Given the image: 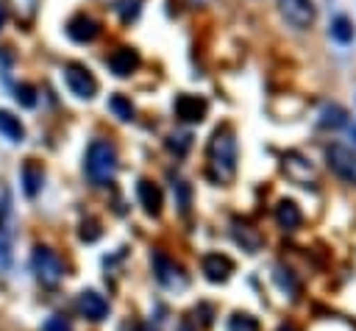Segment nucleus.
<instances>
[{
  "instance_id": "412c9836",
  "label": "nucleus",
  "mask_w": 356,
  "mask_h": 331,
  "mask_svg": "<svg viewBox=\"0 0 356 331\" xmlns=\"http://www.w3.org/2000/svg\"><path fill=\"white\" fill-rule=\"evenodd\" d=\"M142 6H145V0H117V3H114V11H117V17L128 25V22H134V19L142 14Z\"/></svg>"
},
{
  "instance_id": "f03ea898",
  "label": "nucleus",
  "mask_w": 356,
  "mask_h": 331,
  "mask_svg": "<svg viewBox=\"0 0 356 331\" xmlns=\"http://www.w3.org/2000/svg\"><path fill=\"white\" fill-rule=\"evenodd\" d=\"M83 170L95 186H106L117 175V147L108 139H95L86 150Z\"/></svg>"
},
{
  "instance_id": "9b49d317",
  "label": "nucleus",
  "mask_w": 356,
  "mask_h": 331,
  "mask_svg": "<svg viewBox=\"0 0 356 331\" xmlns=\"http://www.w3.org/2000/svg\"><path fill=\"white\" fill-rule=\"evenodd\" d=\"M78 312H81L86 320L97 323V320H103V317L108 314V300H106L100 292H95V289H83V292L78 295Z\"/></svg>"
},
{
  "instance_id": "473e14b6",
  "label": "nucleus",
  "mask_w": 356,
  "mask_h": 331,
  "mask_svg": "<svg viewBox=\"0 0 356 331\" xmlns=\"http://www.w3.org/2000/svg\"><path fill=\"white\" fill-rule=\"evenodd\" d=\"M192 3H203V0H192Z\"/></svg>"
},
{
  "instance_id": "7ed1b4c3",
  "label": "nucleus",
  "mask_w": 356,
  "mask_h": 331,
  "mask_svg": "<svg viewBox=\"0 0 356 331\" xmlns=\"http://www.w3.org/2000/svg\"><path fill=\"white\" fill-rule=\"evenodd\" d=\"M31 270L36 275V281L47 289L58 286L61 278H64V261L56 250H50L47 245H36L33 248V256H31Z\"/></svg>"
},
{
  "instance_id": "2f4dec72",
  "label": "nucleus",
  "mask_w": 356,
  "mask_h": 331,
  "mask_svg": "<svg viewBox=\"0 0 356 331\" xmlns=\"http://www.w3.org/2000/svg\"><path fill=\"white\" fill-rule=\"evenodd\" d=\"M350 131H353V139H356V125H353V128H350Z\"/></svg>"
},
{
  "instance_id": "5701e85b",
  "label": "nucleus",
  "mask_w": 356,
  "mask_h": 331,
  "mask_svg": "<svg viewBox=\"0 0 356 331\" xmlns=\"http://www.w3.org/2000/svg\"><path fill=\"white\" fill-rule=\"evenodd\" d=\"M108 108H111L120 120H125V122L134 120V106H131V100L122 97V95H111V97H108Z\"/></svg>"
},
{
  "instance_id": "f8f14e48",
  "label": "nucleus",
  "mask_w": 356,
  "mask_h": 331,
  "mask_svg": "<svg viewBox=\"0 0 356 331\" xmlns=\"http://www.w3.org/2000/svg\"><path fill=\"white\" fill-rule=\"evenodd\" d=\"M209 111V103L197 95H178L175 97V114L184 120V122H200Z\"/></svg>"
},
{
  "instance_id": "aec40b11",
  "label": "nucleus",
  "mask_w": 356,
  "mask_h": 331,
  "mask_svg": "<svg viewBox=\"0 0 356 331\" xmlns=\"http://www.w3.org/2000/svg\"><path fill=\"white\" fill-rule=\"evenodd\" d=\"M8 6H11L14 17H17L22 25L33 22V17H36V11H39V0H8Z\"/></svg>"
},
{
  "instance_id": "2eb2a0df",
  "label": "nucleus",
  "mask_w": 356,
  "mask_h": 331,
  "mask_svg": "<svg viewBox=\"0 0 356 331\" xmlns=\"http://www.w3.org/2000/svg\"><path fill=\"white\" fill-rule=\"evenodd\" d=\"M275 223L284 228V231H295L300 223H303V211H300V206L295 203V200H278V206H275Z\"/></svg>"
},
{
  "instance_id": "20e7f679",
  "label": "nucleus",
  "mask_w": 356,
  "mask_h": 331,
  "mask_svg": "<svg viewBox=\"0 0 356 331\" xmlns=\"http://www.w3.org/2000/svg\"><path fill=\"white\" fill-rule=\"evenodd\" d=\"M64 83L81 100H92L97 95V78L92 75V70L86 64H78V61L64 64Z\"/></svg>"
},
{
  "instance_id": "6ab92c4d",
  "label": "nucleus",
  "mask_w": 356,
  "mask_h": 331,
  "mask_svg": "<svg viewBox=\"0 0 356 331\" xmlns=\"http://www.w3.org/2000/svg\"><path fill=\"white\" fill-rule=\"evenodd\" d=\"M331 39H337L339 45H348L350 39H353V22L345 17V14H339V17H334L331 19Z\"/></svg>"
},
{
  "instance_id": "393cba45",
  "label": "nucleus",
  "mask_w": 356,
  "mask_h": 331,
  "mask_svg": "<svg viewBox=\"0 0 356 331\" xmlns=\"http://www.w3.org/2000/svg\"><path fill=\"white\" fill-rule=\"evenodd\" d=\"M228 331H259V323L250 317V314H231L228 320Z\"/></svg>"
},
{
  "instance_id": "39448f33",
  "label": "nucleus",
  "mask_w": 356,
  "mask_h": 331,
  "mask_svg": "<svg viewBox=\"0 0 356 331\" xmlns=\"http://www.w3.org/2000/svg\"><path fill=\"white\" fill-rule=\"evenodd\" d=\"M278 14L295 31H309L317 19L314 0H278Z\"/></svg>"
},
{
  "instance_id": "cd10ccee",
  "label": "nucleus",
  "mask_w": 356,
  "mask_h": 331,
  "mask_svg": "<svg viewBox=\"0 0 356 331\" xmlns=\"http://www.w3.org/2000/svg\"><path fill=\"white\" fill-rule=\"evenodd\" d=\"M42 331H72V325H70V320H67V317L53 314V317H47V320H44Z\"/></svg>"
},
{
  "instance_id": "f3484780",
  "label": "nucleus",
  "mask_w": 356,
  "mask_h": 331,
  "mask_svg": "<svg viewBox=\"0 0 356 331\" xmlns=\"http://www.w3.org/2000/svg\"><path fill=\"white\" fill-rule=\"evenodd\" d=\"M234 239L248 250V253H256L261 248V234L250 225V223H242V220H234Z\"/></svg>"
},
{
  "instance_id": "4468645a",
  "label": "nucleus",
  "mask_w": 356,
  "mask_h": 331,
  "mask_svg": "<svg viewBox=\"0 0 356 331\" xmlns=\"http://www.w3.org/2000/svg\"><path fill=\"white\" fill-rule=\"evenodd\" d=\"M136 195H139L142 209H145L150 217H159V214H161V189H159L153 181L142 178V181L136 184Z\"/></svg>"
},
{
  "instance_id": "f257e3e1",
  "label": "nucleus",
  "mask_w": 356,
  "mask_h": 331,
  "mask_svg": "<svg viewBox=\"0 0 356 331\" xmlns=\"http://www.w3.org/2000/svg\"><path fill=\"white\" fill-rule=\"evenodd\" d=\"M209 178L214 184H231L236 175V134L231 125H220L209 139Z\"/></svg>"
},
{
  "instance_id": "7c9ffc66",
  "label": "nucleus",
  "mask_w": 356,
  "mask_h": 331,
  "mask_svg": "<svg viewBox=\"0 0 356 331\" xmlns=\"http://www.w3.org/2000/svg\"><path fill=\"white\" fill-rule=\"evenodd\" d=\"M181 331H189V325H186V323H184V325H181Z\"/></svg>"
},
{
  "instance_id": "ddd939ff",
  "label": "nucleus",
  "mask_w": 356,
  "mask_h": 331,
  "mask_svg": "<svg viewBox=\"0 0 356 331\" xmlns=\"http://www.w3.org/2000/svg\"><path fill=\"white\" fill-rule=\"evenodd\" d=\"M136 67H139V53H136L134 47H117V50L108 56V70H111L117 78H128Z\"/></svg>"
},
{
  "instance_id": "a211bd4d",
  "label": "nucleus",
  "mask_w": 356,
  "mask_h": 331,
  "mask_svg": "<svg viewBox=\"0 0 356 331\" xmlns=\"http://www.w3.org/2000/svg\"><path fill=\"white\" fill-rule=\"evenodd\" d=\"M0 134H3L8 142H22V139H25V125H22L19 117H14L11 111L0 108Z\"/></svg>"
},
{
  "instance_id": "b1692460",
  "label": "nucleus",
  "mask_w": 356,
  "mask_h": 331,
  "mask_svg": "<svg viewBox=\"0 0 356 331\" xmlns=\"http://www.w3.org/2000/svg\"><path fill=\"white\" fill-rule=\"evenodd\" d=\"M11 264V228L0 223V270H8Z\"/></svg>"
},
{
  "instance_id": "dca6fc26",
  "label": "nucleus",
  "mask_w": 356,
  "mask_h": 331,
  "mask_svg": "<svg viewBox=\"0 0 356 331\" xmlns=\"http://www.w3.org/2000/svg\"><path fill=\"white\" fill-rule=\"evenodd\" d=\"M22 189H25V195L28 197H36L39 195V189H42V184H44V170H42V164H36L33 159H28L25 164H22Z\"/></svg>"
},
{
  "instance_id": "1a4fd4ad",
  "label": "nucleus",
  "mask_w": 356,
  "mask_h": 331,
  "mask_svg": "<svg viewBox=\"0 0 356 331\" xmlns=\"http://www.w3.org/2000/svg\"><path fill=\"white\" fill-rule=\"evenodd\" d=\"M100 33V22L89 14H75L70 22H67V36L78 45H86V42H95Z\"/></svg>"
},
{
  "instance_id": "423d86ee",
  "label": "nucleus",
  "mask_w": 356,
  "mask_h": 331,
  "mask_svg": "<svg viewBox=\"0 0 356 331\" xmlns=\"http://www.w3.org/2000/svg\"><path fill=\"white\" fill-rule=\"evenodd\" d=\"M325 161H328V167H331L342 181L356 184V153H353L348 145L331 142V145L325 147Z\"/></svg>"
},
{
  "instance_id": "c756f323",
  "label": "nucleus",
  "mask_w": 356,
  "mask_h": 331,
  "mask_svg": "<svg viewBox=\"0 0 356 331\" xmlns=\"http://www.w3.org/2000/svg\"><path fill=\"white\" fill-rule=\"evenodd\" d=\"M3 25H6V6L0 3V28H3Z\"/></svg>"
},
{
  "instance_id": "a878e982",
  "label": "nucleus",
  "mask_w": 356,
  "mask_h": 331,
  "mask_svg": "<svg viewBox=\"0 0 356 331\" xmlns=\"http://www.w3.org/2000/svg\"><path fill=\"white\" fill-rule=\"evenodd\" d=\"M14 97H17V103L19 106H36V89L31 86V83H19L17 89H14Z\"/></svg>"
},
{
  "instance_id": "0eeeda50",
  "label": "nucleus",
  "mask_w": 356,
  "mask_h": 331,
  "mask_svg": "<svg viewBox=\"0 0 356 331\" xmlns=\"http://www.w3.org/2000/svg\"><path fill=\"white\" fill-rule=\"evenodd\" d=\"M153 273H156V281L167 289H184L186 286V273L181 264H175L170 256L164 253H153Z\"/></svg>"
},
{
  "instance_id": "c85d7f7f",
  "label": "nucleus",
  "mask_w": 356,
  "mask_h": 331,
  "mask_svg": "<svg viewBox=\"0 0 356 331\" xmlns=\"http://www.w3.org/2000/svg\"><path fill=\"white\" fill-rule=\"evenodd\" d=\"M125 331H150V328H145V325H142V323H134V325H128V328H125Z\"/></svg>"
},
{
  "instance_id": "6e6552de",
  "label": "nucleus",
  "mask_w": 356,
  "mask_h": 331,
  "mask_svg": "<svg viewBox=\"0 0 356 331\" xmlns=\"http://www.w3.org/2000/svg\"><path fill=\"white\" fill-rule=\"evenodd\" d=\"M284 172L289 181H295L298 186H306V189H314L317 186V175H314V167L295 150L284 153Z\"/></svg>"
},
{
  "instance_id": "bb28decb",
  "label": "nucleus",
  "mask_w": 356,
  "mask_h": 331,
  "mask_svg": "<svg viewBox=\"0 0 356 331\" xmlns=\"http://www.w3.org/2000/svg\"><path fill=\"white\" fill-rule=\"evenodd\" d=\"M189 145H192V134H172V136L167 139V147L175 150L178 156H184V153L189 150Z\"/></svg>"
},
{
  "instance_id": "4be33fe9",
  "label": "nucleus",
  "mask_w": 356,
  "mask_h": 331,
  "mask_svg": "<svg viewBox=\"0 0 356 331\" xmlns=\"http://www.w3.org/2000/svg\"><path fill=\"white\" fill-rule=\"evenodd\" d=\"M348 122V114L339 106H325L320 111V128H339Z\"/></svg>"
},
{
  "instance_id": "9d476101",
  "label": "nucleus",
  "mask_w": 356,
  "mask_h": 331,
  "mask_svg": "<svg viewBox=\"0 0 356 331\" xmlns=\"http://www.w3.org/2000/svg\"><path fill=\"white\" fill-rule=\"evenodd\" d=\"M200 267H203V275H206L211 284H222V281H228L231 273H234V261H231L228 256H222V253H206L203 261H200Z\"/></svg>"
}]
</instances>
